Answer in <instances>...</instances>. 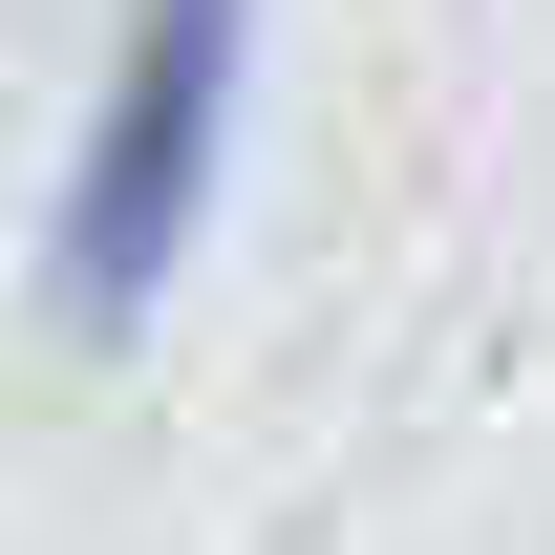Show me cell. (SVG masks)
Masks as SVG:
<instances>
[{"label": "cell", "mask_w": 555, "mask_h": 555, "mask_svg": "<svg viewBox=\"0 0 555 555\" xmlns=\"http://www.w3.org/2000/svg\"><path fill=\"white\" fill-rule=\"evenodd\" d=\"M235 107H257V0H129V43H107V86L65 129V193H43V321L65 343H129L193 278Z\"/></svg>", "instance_id": "cell-1"}]
</instances>
